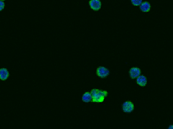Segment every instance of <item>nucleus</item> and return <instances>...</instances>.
Returning <instances> with one entry per match:
<instances>
[{
  "mask_svg": "<svg viewBox=\"0 0 173 129\" xmlns=\"http://www.w3.org/2000/svg\"><path fill=\"white\" fill-rule=\"evenodd\" d=\"M96 73H97V76L100 77L101 79H105V78H107L109 75L110 71H109V70L107 69V68H106L105 66H99L97 68Z\"/></svg>",
  "mask_w": 173,
  "mask_h": 129,
  "instance_id": "2",
  "label": "nucleus"
},
{
  "mask_svg": "<svg viewBox=\"0 0 173 129\" xmlns=\"http://www.w3.org/2000/svg\"><path fill=\"white\" fill-rule=\"evenodd\" d=\"M140 74H141V70L139 69V67H132L129 71L130 78L132 79H136Z\"/></svg>",
  "mask_w": 173,
  "mask_h": 129,
  "instance_id": "4",
  "label": "nucleus"
},
{
  "mask_svg": "<svg viewBox=\"0 0 173 129\" xmlns=\"http://www.w3.org/2000/svg\"><path fill=\"white\" fill-rule=\"evenodd\" d=\"M92 98L93 97H92L91 92H85L82 95V99L83 101V102H85V103H88V102H92Z\"/></svg>",
  "mask_w": 173,
  "mask_h": 129,
  "instance_id": "9",
  "label": "nucleus"
},
{
  "mask_svg": "<svg viewBox=\"0 0 173 129\" xmlns=\"http://www.w3.org/2000/svg\"><path fill=\"white\" fill-rule=\"evenodd\" d=\"M151 4L149 2H142V4L139 5V8H140V10L146 13V12H149L151 10Z\"/></svg>",
  "mask_w": 173,
  "mask_h": 129,
  "instance_id": "7",
  "label": "nucleus"
},
{
  "mask_svg": "<svg viewBox=\"0 0 173 129\" xmlns=\"http://www.w3.org/2000/svg\"><path fill=\"white\" fill-rule=\"evenodd\" d=\"M136 83H137V84H139V86L144 87V86H145L146 84H147V79H146L145 76H144L142 74H140V75L136 79Z\"/></svg>",
  "mask_w": 173,
  "mask_h": 129,
  "instance_id": "6",
  "label": "nucleus"
},
{
  "mask_svg": "<svg viewBox=\"0 0 173 129\" xmlns=\"http://www.w3.org/2000/svg\"><path fill=\"white\" fill-rule=\"evenodd\" d=\"M92 95V102H104L105 98L107 97L108 92L106 90H102V89H93L90 91Z\"/></svg>",
  "mask_w": 173,
  "mask_h": 129,
  "instance_id": "1",
  "label": "nucleus"
},
{
  "mask_svg": "<svg viewBox=\"0 0 173 129\" xmlns=\"http://www.w3.org/2000/svg\"><path fill=\"white\" fill-rule=\"evenodd\" d=\"M134 109V104L130 101H126L125 102H123L122 104V110L125 113H132Z\"/></svg>",
  "mask_w": 173,
  "mask_h": 129,
  "instance_id": "3",
  "label": "nucleus"
},
{
  "mask_svg": "<svg viewBox=\"0 0 173 129\" xmlns=\"http://www.w3.org/2000/svg\"><path fill=\"white\" fill-rule=\"evenodd\" d=\"M142 0H131L132 4L134 6H139L142 4Z\"/></svg>",
  "mask_w": 173,
  "mask_h": 129,
  "instance_id": "10",
  "label": "nucleus"
},
{
  "mask_svg": "<svg viewBox=\"0 0 173 129\" xmlns=\"http://www.w3.org/2000/svg\"><path fill=\"white\" fill-rule=\"evenodd\" d=\"M2 1H4V0H2Z\"/></svg>",
  "mask_w": 173,
  "mask_h": 129,
  "instance_id": "13",
  "label": "nucleus"
},
{
  "mask_svg": "<svg viewBox=\"0 0 173 129\" xmlns=\"http://www.w3.org/2000/svg\"><path fill=\"white\" fill-rule=\"evenodd\" d=\"M9 76H10L9 71L6 68H1L0 69V79L2 81H5L9 78Z\"/></svg>",
  "mask_w": 173,
  "mask_h": 129,
  "instance_id": "8",
  "label": "nucleus"
},
{
  "mask_svg": "<svg viewBox=\"0 0 173 129\" xmlns=\"http://www.w3.org/2000/svg\"><path fill=\"white\" fill-rule=\"evenodd\" d=\"M169 129H173V125H171V126H169Z\"/></svg>",
  "mask_w": 173,
  "mask_h": 129,
  "instance_id": "12",
  "label": "nucleus"
},
{
  "mask_svg": "<svg viewBox=\"0 0 173 129\" xmlns=\"http://www.w3.org/2000/svg\"><path fill=\"white\" fill-rule=\"evenodd\" d=\"M89 6L93 10L97 11V10H101V2L100 0H90Z\"/></svg>",
  "mask_w": 173,
  "mask_h": 129,
  "instance_id": "5",
  "label": "nucleus"
},
{
  "mask_svg": "<svg viewBox=\"0 0 173 129\" xmlns=\"http://www.w3.org/2000/svg\"><path fill=\"white\" fill-rule=\"evenodd\" d=\"M4 7H5V4H4V1H2V0H0V11H2V10L4 9Z\"/></svg>",
  "mask_w": 173,
  "mask_h": 129,
  "instance_id": "11",
  "label": "nucleus"
}]
</instances>
